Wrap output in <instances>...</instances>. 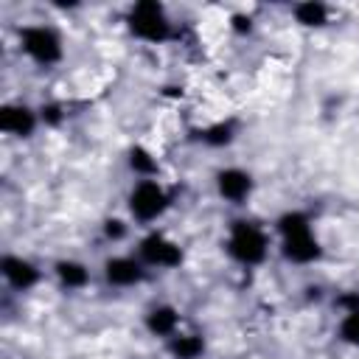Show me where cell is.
I'll return each instance as SVG.
<instances>
[{"instance_id":"obj_1","label":"cell","mask_w":359,"mask_h":359,"mask_svg":"<svg viewBox=\"0 0 359 359\" xmlns=\"http://www.w3.org/2000/svg\"><path fill=\"white\" fill-rule=\"evenodd\" d=\"M278 230L283 233V255L294 264H311L320 258V244L311 236L309 216L300 210H289L278 219Z\"/></svg>"},{"instance_id":"obj_2","label":"cell","mask_w":359,"mask_h":359,"mask_svg":"<svg viewBox=\"0 0 359 359\" xmlns=\"http://www.w3.org/2000/svg\"><path fill=\"white\" fill-rule=\"evenodd\" d=\"M227 252L241 264H261L266 258V236L252 222H233Z\"/></svg>"},{"instance_id":"obj_3","label":"cell","mask_w":359,"mask_h":359,"mask_svg":"<svg viewBox=\"0 0 359 359\" xmlns=\"http://www.w3.org/2000/svg\"><path fill=\"white\" fill-rule=\"evenodd\" d=\"M129 28L135 36L146 39V42H163L171 31H168V20L165 11L157 0H140L132 6L129 11Z\"/></svg>"},{"instance_id":"obj_4","label":"cell","mask_w":359,"mask_h":359,"mask_svg":"<svg viewBox=\"0 0 359 359\" xmlns=\"http://www.w3.org/2000/svg\"><path fill=\"white\" fill-rule=\"evenodd\" d=\"M22 50L36 65H56L62 59V39L45 25H31L22 31Z\"/></svg>"},{"instance_id":"obj_5","label":"cell","mask_w":359,"mask_h":359,"mask_svg":"<svg viewBox=\"0 0 359 359\" xmlns=\"http://www.w3.org/2000/svg\"><path fill=\"white\" fill-rule=\"evenodd\" d=\"M165 208H168V196H165V191H163L154 180H143V182L135 185V191H132V196H129V210H132L135 219L151 222V219H157Z\"/></svg>"},{"instance_id":"obj_6","label":"cell","mask_w":359,"mask_h":359,"mask_svg":"<svg viewBox=\"0 0 359 359\" xmlns=\"http://www.w3.org/2000/svg\"><path fill=\"white\" fill-rule=\"evenodd\" d=\"M140 258L146 264H154V266H180L182 264V250L174 241H168L165 236L151 233L140 241Z\"/></svg>"},{"instance_id":"obj_7","label":"cell","mask_w":359,"mask_h":359,"mask_svg":"<svg viewBox=\"0 0 359 359\" xmlns=\"http://www.w3.org/2000/svg\"><path fill=\"white\" fill-rule=\"evenodd\" d=\"M216 185H219V194L224 196V199H230V202H244L247 196H250V191H252V177L247 174V171H241V168H224V171H219V177H216Z\"/></svg>"},{"instance_id":"obj_8","label":"cell","mask_w":359,"mask_h":359,"mask_svg":"<svg viewBox=\"0 0 359 359\" xmlns=\"http://www.w3.org/2000/svg\"><path fill=\"white\" fill-rule=\"evenodd\" d=\"M36 126V115L28 109V107H20V104H6L0 107V129L8 132V135H20V137H28Z\"/></svg>"},{"instance_id":"obj_9","label":"cell","mask_w":359,"mask_h":359,"mask_svg":"<svg viewBox=\"0 0 359 359\" xmlns=\"http://www.w3.org/2000/svg\"><path fill=\"white\" fill-rule=\"evenodd\" d=\"M0 272H3V278H6L14 289H31V286L39 280L36 266L28 264V261H22V258H17V255H3Z\"/></svg>"},{"instance_id":"obj_10","label":"cell","mask_w":359,"mask_h":359,"mask_svg":"<svg viewBox=\"0 0 359 359\" xmlns=\"http://www.w3.org/2000/svg\"><path fill=\"white\" fill-rule=\"evenodd\" d=\"M104 275L115 286H135L143 280V266L135 258H109L104 266Z\"/></svg>"},{"instance_id":"obj_11","label":"cell","mask_w":359,"mask_h":359,"mask_svg":"<svg viewBox=\"0 0 359 359\" xmlns=\"http://www.w3.org/2000/svg\"><path fill=\"white\" fill-rule=\"evenodd\" d=\"M177 323H180V314H177L171 306H157V309H151L149 317H146V328H149L151 334H157V337L174 334Z\"/></svg>"},{"instance_id":"obj_12","label":"cell","mask_w":359,"mask_h":359,"mask_svg":"<svg viewBox=\"0 0 359 359\" xmlns=\"http://www.w3.org/2000/svg\"><path fill=\"white\" fill-rule=\"evenodd\" d=\"M56 275H59V280H62L65 286H70V289H81V286L90 280L87 266L79 264V261H59V264H56Z\"/></svg>"},{"instance_id":"obj_13","label":"cell","mask_w":359,"mask_h":359,"mask_svg":"<svg viewBox=\"0 0 359 359\" xmlns=\"http://www.w3.org/2000/svg\"><path fill=\"white\" fill-rule=\"evenodd\" d=\"M294 17H297V22H303V25H325L328 8H325L323 3L309 0V3H300V6L294 8Z\"/></svg>"},{"instance_id":"obj_14","label":"cell","mask_w":359,"mask_h":359,"mask_svg":"<svg viewBox=\"0 0 359 359\" xmlns=\"http://www.w3.org/2000/svg\"><path fill=\"white\" fill-rule=\"evenodd\" d=\"M202 351H205V342H202V337H196V334L177 337V339L171 342V353H174L177 359H196Z\"/></svg>"},{"instance_id":"obj_15","label":"cell","mask_w":359,"mask_h":359,"mask_svg":"<svg viewBox=\"0 0 359 359\" xmlns=\"http://www.w3.org/2000/svg\"><path fill=\"white\" fill-rule=\"evenodd\" d=\"M129 165H132L137 174H154V171H157V160H154L143 146H132V149H129Z\"/></svg>"},{"instance_id":"obj_16","label":"cell","mask_w":359,"mask_h":359,"mask_svg":"<svg viewBox=\"0 0 359 359\" xmlns=\"http://www.w3.org/2000/svg\"><path fill=\"white\" fill-rule=\"evenodd\" d=\"M202 140L208 146H224L233 140V123H213L202 132Z\"/></svg>"},{"instance_id":"obj_17","label":"cell","mask_w":359,"mask_h":359,"mask_svg":"<svg viewBox=\"0 0 359 359\" xmlns=\"http://www.w3.org/2000/svg\"><path fill=\"white\" fill-rule=\"evenodd\" d=\"M339 337L348 342V345H356L359 348V309L356 311H348L339 323Z\"/></svg>"},{"instance_id":"obj_18","label":"cell","mask_w":359,"mask_h":359,"mask_svg":"<svg viewBox=\"0 0 359 359\" xmlns=\"http://www.w3.org/2000/svg\"><path fill=\"white\" fill-rule=\"evenodd\" d=\"M104 233H107V238H123L126 227L121 219H109V222H104Z\"/></svg>"},{"instance_id":"obj_19","label":"cell","mask_w":359,"mask_h":359,"mask_svg":"<svg viewBox=\"0 0 359 359\" xmlns=\"http://www.w3.org/2000/svg\"><path fill=\"white\" fill-rule=\"evenodd\" d=\"M42 121H48V123H59V121H62V115H59V107H56V104H48V107H42Z\"/></svg>"},{"instance_id":"obj_20","label":"cell","mask_w":359,"mask_h":359,"mask_svg":"<svg viewBox=\"0 0 359 359\" xmlns=\"http://www.w3.org/2000/svg\"><path fill=\"white\" fill-rule=\"evenodd\" d=\"M233 22H236V31H250V17H233Z\"/></svg>"}]
</instances>
